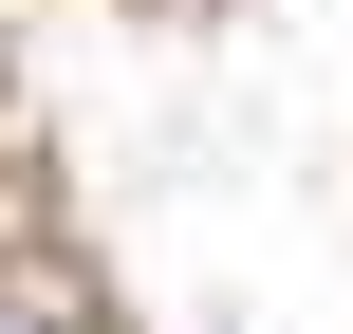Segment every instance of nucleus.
I'll return each instance as SVG.
<instances>
[{
    "instance_id": "f257e3e1",
    "label": "nucleus",
    "mask_w": 353,
    "mask_h": 334,
    "mask_svg": "<svg viewBox=\"0 0 353 334\" xmlns=\"http://www.w3.org/2000/svg\"><path fill=\"white\" fill-rule=\"evenodd\" d=\"M0 334H74V316H37V298H0Z\"/></svg>"
}]
</instances>
